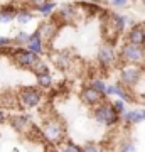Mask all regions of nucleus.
Here are the masks:
<instances>
[{
  "mask_svg": "<svg viewBox=\"0 0 145 152\" xmlns=\"http://www.w3.org/2000/svg\"><path fill=\"white\" fill-rule=\"evenodd\" d=\"M108 19H110V22H111L115 27L118 29V32L122 34V36L125 34L127 27L133 24V22H132V19H130L128 15H125V14H120V12H117V10L110 12V14H108Z\"/></svg>",
  "mask_w": 145,
  "mask_h": 152,
  "instance_id": "nucleus-16",
  "label": "nucleus"
},
{
  "mask_svg": "<svg viewBox=\"0 0 145 152\" xmlns=\"http://www.w3.org/2000/svg\"><path fill=\"white\" fill-rule=\"evenodd\" d=\"M113 105V108L117 110V113L118 115H123L125 112H127V102L125 100H122V98H113V100H110Z\"/></svg>",
  "mask_w": 145,
  "mask_h": 152,
  "instance_id": "nucleus-26",
  "label": "nucleus"
},
{
  "mask_svg": "<svg viewBox=\"0 0 145 152\" xmlns=\"http://www.w3.org/2000/svg\"><path fill=\"white\" fill-rule=\"evenodd\" d=\"M66 124L63 122V118L59 117H49L42 122L41 125V135H42V140L46 144L52 147V149H58V147L66 140Z\"/></svg>",
  "mask_w": 145,
  "mask_h": 152,
  "instance_id": "nucleus-1",
  "label": "nucleus"
},
{
  "mask_svg": "<svg viewBox=\"0 0 145 152\" xmlns=\"http://www.w3.org/2000/svg\"><path fill=\"white\" fill-rule=\"evenodd\" d=\"M79 100L81 103L86 105V107H96V105H100L101 102H105V100H108L106 96H105V93L98 91V90H95L93 86H90L88 83H86L85 86L79 90Z\"/></svg>",
  "mask_w": 145,
  "mask_h": 152,
  "instance_id": "nucleus-11",
  "label": "nucleus"
},
{
  "mask_svg": "<svg viewBox=\"0 0 145 152\" xmlns=\"http://www.w3.org/2000/svg\"><path fill=\"white\" fill-rule=\"evenodd\" d=\"M142 4H144V7H145V0H142Z\"/></svg>",
  "mask_w": 145,
  "mask_h": 152,
  "instance_id": "nucleus-33",
  "label": "nucleus"
},
{
  "mask_svg": "<svg viewBox=\"0 0 145 152\" xmlns=\"http://www.w3.org/2000/svg\"><path fill=\"white\" fill-rule=\"evenodd\" d=\"M95 2H96V4H100V5H106L110 0H95Z\"/></svg>",
  "mask_w": 145,
  "mask_h": 152,
  "instance_id": "nucleus-32",
  "label": "nucleus"
},
{
  "mask_svg": "<svg viewBox=\"0 0 145 152\" xmlns=\"http://www.w3.org/2000/svg\"><path fill=\"white\" fill-rule=\"evenodd\" d=\"M20 5L14 4H5V5H0V22L2 24H10L12 20H15L17 12H19Z\"/></svg>",
  "mask_w": 145,
  "mask_h": 152,
  "instance_id": "nucleus-18",
  "label": "nucleus"
},
{
  "mask_svg": "<svg viewBox=\"0 0 145 152\" xmlns=\"http://www.w3.org/2000/svg\"><path fill=\"white\" fill-rule=\"evenodd\" d=\"M26 48L31 49V51H34V53L39 54V56H44L46 53H47V44H46V41L41 37V34H39L37 29H36L34 32H31L29 41H27V44H26Z\"/></svg>",
  "mask_w": 145,
  "mask_h": 152,
  "instance_id": "nucleus-14",
  "label": "nucleus"
},
{
  "mask_svg": "<svg viewBox=\"0 0 145 152\" xmlns=\"http://www.w3.org/2000/svg\"><path fill=\"white\" fill-rule=\"evenodd\" d=\"M145 73V66L140 64H120L118 66V81L128 88H137Z\"/></svg>",
  "mask_w": 145,
  "mask_h": 152,
  "instance_id": "nucleus-6",
  "label": "nucleus"
},
{
  "mask_svg": "<svg viewBox=\"0 0 145 152\" xmlns=\"http://www.w3.org/2000/svg\"><path fill=\"white\" fill-rule=\"evenodd\" d=\"M105 96L106 98H122L127 103H133L135 100H137L133 95V88L125 86L123 83H120V81L113 83V85H106Z\"/></svg>",
  "mask_w": 145,
  "mask_h": 152,
  "instance_id": "nucleus-10",
  "label": "nucleus"
},
{
  "mask_svg": "<svg viewBox=\"0 0 145 152\" xmlns=\"http://www.w3.org/2000/svg\"><path fill=\"white\" fill-rule=\"evenodd\" d=\"M24 2H26L27 5L31 7V9H36V7H39L41 4H44L46 0H24Z\"/></svg>",
  "mask_w": 145,
  "mask_h": 152,
  "instance_id": "nucleus-30",
  "label": "nucleus"
},
{
  "mask_svg": "<svg viewBox=\"0 0 145 152\" xmlns=\"http://www.w3.org/2000/svg\"><path fill=\"white\" fill-rule=\"evenodd\" d=\"M51 56H52V63L56 68H59V69H68L71 64H73V58H71V53L69 51H66V49H63V51H56V53H51Z\"/></svg>",
  "mask_w": 145,
  "mask_h": 152,
  "instance_id": "nucleus-17",
  "label": "nucleus"
},
{
  "mask_svg": "<svg viewBox=\"0 0 145 152\" xmlns=\"http://www.w3.org/2000/svg\"><path fill=\"white\" fill-rule=\"evenodd\" d=\"M0 59H2V53H0Z\"/></svg>",
  "mask_w": 145,
  "mask_h": 152,
  "instance_id": "nucleus-35",
  "label": "nucleus"
},
{
  "mask_svg": "<svg viewBox=\"0 0 145 152\" xmlns=\"http://www.w3.org/2000/svg\"><path fill=\"white\" fill-rule=\"evenodd\" d=\"M81 147H83V151H85V152H98V151H101V147L98 145L96 142H91V140L85 142Z\"/></svg>",
  "mask_w": 145,
  "mask_h": 152,
  "instance_id": "nucleus-29",
  "label": "nucleus"
},
{
  "mask_svg": "<svg viewBox=\"0 0 145 152\" xmlns=\"http://www.w3.org/2000/svg\"><path fill=\"white\" fill-rule=\"evenodd\" d=\"M118 151H122V152H133V151H137V145H135V142L132 140L130 137H127V139H123V140H120Z\"/></svg>",
  "mask_w": 145,
  "mask_h": 152,
  "instance_id": "nucleus-24",
  "label": "nucleus"
},
{
  "mask_svg": "<svg viewBox=\"0 0 145 152\" xmlns=\"http://www.w3.org/2000/svg\"><path fill=\"white\" fill-rule=\"evenodd\" d=\"M130 2H137V0H130Z\"/></svg>",
  "mask_w": 145,
  "mask_h": 152,
  "instance_id": "nucleus-34",
  "label": "nucleus"
},
{
  "mask_svg": "<svg viewBox=\"0 0 145 152\" xmlns=\"http://www.w3.org/2000/svg\"><path fill=\"white\" fill-rule=\"evenodd\" d=\"M58 149L63 151V152H81V151H83V147L78 145V144L73 142V140H64L59 147H58Z\"/></svg>",
  "mask_w": 145,
  "mask_h": 152,
  "instance_id": "nucleus-23",
  "label": "nucleus"
},
{
  "mask_svg": "<svg viewBox=\"0 0 145 152\" xmlns=\"http://www.w3.org/2000/svg\"><path fill=\"white\" fill-rule=\"evenodd\" d=\"M88 85H90V86H93L95 90H98V91L105 93V90H106V85H108V83L105 81L103 78H100V76H93V78H90Z\"/></svg>",
  "mask_w": 145,
  "mask_h": 152,
  "instance_id": "nucleus-22",
  "label": "nucleus"
},
{
  "mask_svg": "<svg viewBox=\"0 0 145 152\" xmlns=\"http://www.w3.org/2000/svg\"><path fill=\"white\" fill-rule=\"evenodd\" d=\"M120 64H140L145 66V46H137V44L127 42L122 44L118 49Z\"/></svg>",
  "mask_w": 145,
  "mask_h": 152,
  "instance_id": "nucleus-4",
  "label": "nucleus"
},
{
  "mask_svg": "<svg viewBox=\"0 0 145 152\" xmlns=\"http://www.w3.org/2000/svg\"><path fill=\"white\" fill-rule=\"evenodd\" d=\"M56 9H58V2H54V0H46L44 4L36 7L34 10H36V14H39L41 17H49L56 12Z\"/></svg>",
  "mask_w": 145,
  "mask_h": 152,
  "instance_id": "nucleus-21",
  "label": "nucleus"
},
{
  "mask_svg": "<svg viewBox=\"0 0 145 152\" xmlns=\"http://www.w3.org/2000/svg\"><path fill=\"white\" fill-rule=\"evenodd\" d=\"M9 125L19 134H26V132L32 130L34 127V120L31 113H26V112H19V113H10L9 118H7Z\"/></svg>",
  "mask_w": 145,
  "mask_h": 152,
  "instance_id": "nucleus-9",
  "label": "nucleus"
},
{
  "mask_svg": "<svg viewBox=\"0 0 145 152\" xmlns=\"http://www.w3.org/2000/svg\"><path fill=\"white\" fill-rule=\"evenodd\" d=\"M7 118H9V115H7V110L0 107V125H2V124H5Z\"/></svg>",
  "mask_w": 145,
  "mask_h": 152,
  "instance_id": "nucleus-31",
  "label": "nucleus"
},
{
  "mask_svg": "<svg viewBox=\"0 0 145 152\" xmlns=\"http://www.w3.org/2000/svg\"><path fill=\"white\" fill-rule=\"evenodd\" d=\"M34 73V75H37V73H46V71H51V68H49V64H47V61H44L42 58L34 64V68L31 69Z\"/></svg>",
  "mask_w": 145,
  "mask_h": 152,
  "instance_id": "nucleus-27",
  "label": "nucleus"
},
{
  "mask_svg": "<svg viewBox=\"0 0 145 152\" xmlns=\"http://www.w3.org/2000/svg\"><path fill=\"white\" fill-rule=\"evenodd\" d=\"M29 36L31 34L26 32V31H19V32L12 37V41H14V46H26L27 41H29Z\"/></svg>",
  "mask_w": 145,
  "mask_h": 152,
  "instance_id": "nucleus-25",
  "label": "nucleus"
},
{
  "mask_svg": "<svg viewBox=\"0 0 145 152\" xmlns=\"http://www.w3.org/2000/svg\"><path fill=\"white\" fill-rule=\"evenodd\" d=\"M9 58L12 59V63H14L17 68L31 71L34 68V64H36V63L42 58V56L36 54L34 51L27 49L26 46H15V48L12 49V53H10V56H9Z\"/></svg>",
  "mask_w": 145,
  "mask_h": 152,
  "instance_id": "nucleus-5",
  "label": "nucleus"
},
{
  "mask_svg": "<svg viewBox=\"0 0 145 152\" xmlns=\"http://www.w3.org/2000/svg\"><path fill=\"white\" fill-rule=\"evenodd\" d=\"M44 90L39 86H22L17 91V100H19V108L20 110H32L37 108L44 102Z\"/></svg>",
  "mask_w": 145,
  "mask_h": 152,
  "instance_id": "nucleus-3",
  "label": "nucleus"
},
{
  "mask_svg": "<svg viewBox=\"0 0 145 152\" xmlns=\"http://www.w3.org/2000/svg\"><path fill=\"white\" fill-rule=\"evenodd\" d=\"M59 27H61V26L52 19V20H42L37 26V31H39V34H41V37L46 41V44H49L54 39V36L58 34Z\"/></svg>",
  "mask_w": 145,
  "mask_h": 152,
  "instance_id": "nucleus-13",
  "label": "nucleus"
},
{
  "mask_svg": "<svg viewBox=\"0 0 145 152\" xmlns=\"http://www.w3.org/2000/svg\"><path fill=\"white\" fill-rule=\"evenodd\" d=\"M34 15H36V10L34 9H31V7H20L19 9V12H17V17L15 20L20 24V26H27L31 20H34Z\"/></svg>",
  "mask_w": 145,
  "mask_h": 152,
  "instance_id": "nucleus-20",
  "label": "nucleus"
},
{
  "mask_svg": "<svg viewBox=\"0 0 145 152\" xmlns=\"http://www.w3.org/2000/svg\"><path fill=\"white\" fill-rule=\"evenodd\" d=\"M125 41L132 44H137V46H145V24H132L128 29H127V34H125Z\"/></svg>",
  "mask_w": 145,
  "mask_h": 152,
  "instance_id": "nucleus-12",
  "label": "nucleus"
},
{
  "mask_svg": "<svg viewBox=\"0 0 145 152\" xmlns=\"http://www.w3.org/2000/svg\"><path fill=\"white\" fill-rule=\"evenodd\" d=\"M36 81H37V86L44 91H49L51 88L54 86V78L51 75V71H46V73H37L36 75Z\"/></svg>",
  "mask_w": 145,
  "mask_h": 152,
  "instance_id": "nucleus-19",
  "label": "nucleus"
},
{
  "mask_svg": "<svg viewBox=\"0 0 145 152\" xmlns=\"http://www.w3.org/2000/svg\"><path fill=\"white\" fill-rule=\"evenodd\" d=\"M145 122V108H127L123 115H122V124L127 127H133Z\"/></svg>",
  "mask_w": 145,
  "mask_h": 152,
  "instance_id": "nucleus-15",
  "label": "nucleus"
},
{
  "mask_svg": "<svg viewBox=\"0 0 145 152\" xmlns=\"http://www.w3.org/2000/svg\"><path fill=\"white\" fill-rule=\"evenodd\" d=\"M91 115H93V118H95V122H98V124L103 125V127H108V129L117 127V125L122 122V115H118L117 110L113 108L110 98L105 100V102H101V103L96 105V107H93Z\"/></svg>",
  "mask_w": 145,
  "mask_h": 152,
  "instance_id": "nucleus-2",
  "label": "nucleus"
},
{
  "mask_svg": "<svg viewBox=\"0 0 145 152\" xmlns=\"http://www.w3.org/2000/svg\"><path fill=\"white\" fill-rule=\"evenodd\" d=\"M130 4V0H110V5L115 9V10H122V9H127Z\"/></svg>",
  "mask_w": 145,
  "mask_h": 152,
  "instance_id": "nucleus-28",
  "label": "nucleus"
},
{
  "mask_svg": "<svg viewBox=\"0 0 145 152\" xmlns=\"http://www.w3.org/2000/svg\"><path fill=\"white\" fill-rule=\"evenodd\" d=\"M79 7L76 4H71V2H64L58 5L56 12H54V20L58 22L59 26H64V24H76L78 19H79Z\"/></svg>",
  "mask_w": 145,
  "mask_h": 152,
  "instance_id": "nucleus-8",
  "label": "nucleus"
},
{
  "mask_svg": "<svg viewBox=\"0 0 145 152\" xmlns=\"http://www.w3.org/2000/svg\"><path fill=\"white\" fill-rule=\"evenodd\" d=\"M96 63L103 71H110V69H113V68H118L120 58H118V51L115 49V44L105 42L103 46L98 48Z\"/></svg>",
  "mask_w": 145,
  "mask_h": 152,
  "instance_id": "nucleus-7",
  "label": "nucleus"
}]
</instances>
